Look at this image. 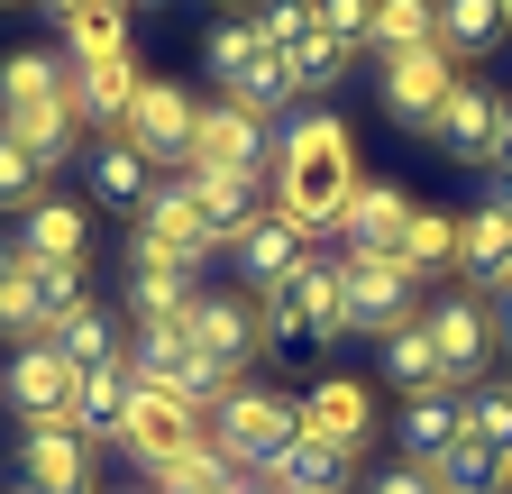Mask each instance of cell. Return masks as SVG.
Instances as JSON below:
<instances>
[{
    "instance_id": "37",
    "label": "cell",
    "mask_w": 512,
    "mask_h": 494,
    "mask_svg": "<svg viewBox=\"0 0 512 494\" xmlns=\"http://www.w3.org/2000/svg\"><path fill=\"white\" fill-rule=\"evenodd\" d=\"M467 430H476L485 449L512 458V385H476V394H467Z\"/></svg>"
},
{
    "instance_id": "34",
    "label": "cell",
    "mask_w": 512,
    "mask_h": 494,
    "mask_svg": "<svg viewBox=\"0 0 512 494\" xmlns=\"http://www.w3.org/2000/svg\"><path fill=\"white\" fill-rule=\"evenodd\" d=\"M247 19H256V37H266L275 55H293L302 37H320V10H311V0H256Z\"/></svg>"
},
{
    "instance_id": "43",
    "label": "cell",
    "mask_w": 512,
    "mask_h": 494,
    "mask_svg": "<svg viewBox=\"0 0 512 494\" xmlns=\"http://www.w3.org/2000/svg\"><path fill=\"white\" fill-rule=\"evenodd\" d=\"M19 275V238H0V284H10Z\"/></svg>"
},
{
    "instance_id": "26",
    "label": "cell",
    "mask_w": 512,
    "mask_h": 494,
    "mask_svg": "<svg viewBox=\"0 0 512 494\" xmlns=\"http://www.w3.org/2000/svg\"><path fill=\"white\" fill-rule=\"evenodd\" d=\"M192 183V202H202V220H211V238L229 247L238 229H256L266 211H256V193H266V174H183Z\"/></svg>"
},
{
    "instance_id": "19",
    "label": "cell",
    "mask_w": 512,
    "mask_h": 494,
    "mask_svg": "<svg viewBox=\"0 0 512 494\" xmlns=\"http://www.w3.org/2000/svg\"><path fill=\"white\" fill-rule=\"evenodd\" d=\"M229 257H238L247 293H275V284H293V275H302V257H311V238H302V229H284V220L266 211L256 229H238V238H229Z\"/></svg>"
},
{
    "instance_id": "36",
    "label": "cell",
    "mask_w": 512,
    "mask_h": 494,
    "mask_svg": "<svg viewBox=\"0 0 512 494\" xmlns=\"http://www.w3.org/2000/svg\"><path fill=\"white\" fill-rule=\"evenodd\" d=\"M37 193H46V165H37L10 129H0V211H28Z\"/></svg>"
},
{
    "instance_id": "4",
    "label": "cell",
    "mask_w": 512,
    "mask_h": 494,
    "mask_svg": "<svg viewBox=\"0 0 512 494\" xmlns=\"http://www.w3.org/2000/svg\"><path fill=\"white\" fill-rule=\"evenodd\" d=\"M293 430H302V403H284V394H266V385H229V394L211 403V449H220L229 467H275Z\"/></svg>"
},
{
    "instance_id": "17",
    "label": "cell",
    "mask_w": 512,
    "mask_h": 494,
    "mask_svg": "<svg viewBox=\"0 0 512 494\" xmlns=\"http://www.w3.org/2000/svg\"><path fill=\"white\" fill-rule=\"evenodd\" d=\"M128 403H138V366H128V357L83 366V385H74V430H83L92 449H119V421H128Z\"/></svg>"
},
{
    "instance_id": "32",
    "label": "cell",
    "mask_w": 512,
    "mask_h": 494,
    "mask_svg": "<svg viewBox=\"0 0 512 494\" xmlns=\"http://www.w3.org/2000/svg\"><path fill=\"white\" fill-rule=\"evenodd\" d=\"M384 376H394L403 394H430V385H448V376H439V348H430V330H421V321L384 330Z\"/></svg>"
},
{
    "instance_id": "31",
    "label": "cell",
    "mask_w": 512,
    "mask_h": 494,
    "mask_svg": "<svg viewBox=\"0 0 512 494\" xmlns=\"http://www.w3.org/2000/svg\"><path fill=\"white\" fill-rule=\"evenodd\" d=\"M503 37V0H439V46L448 55H494Z\"/></svg>"
},
{
    "instance_id": "18",
    "label": "cell",
    "mask_w": 512,
    "mask_h": 494,
    "mask_svg": "<svg viewBox=\"0 0 512 494\" xmlns=\"http://www.w3.org/2000/svg\"><path fill=\"white\" fill-rule=\"evenodd\" d=\"M348 467H357V449L320 440V430H293L284 458L266 467V485H275V494H348Z\"/></svg>"
},
{
    "instance_id": "23",
    "label": "cell",
    "mask_w": 512,
    "mask_h": 494,
    "mask_svg": "<svg viewBox=\"0 0 512 494\" xmlns=\"http://www.w3.org/2000/svg\"><path fill=\"white\" fill-rule=\"evenodd\" d=\"M302 430H320V440H339V449H366V430H375V394L357 376H320L302 394Z\"/></svg>"
},
{
    "instance_id": "42",
    "label": "cell",
    "mask_w": 512,
    "mask_h": 494,
    "mask_svg": "<svg viewBox=\"0 0 512 494\" xmlns=\"http://www.w3.org/2000/svg\"><path fill=\"white\" fill-rule=\"evenodd\" d=\"M494 165H503V183H512V101H503V129H494Z\"/></svg>"
},
{
    "instance_id": "29",
    "label": "cell",
    "mask_w": 512,
    "mask_h": 494,
    "mask_svg": "<svg viewBox=\"0 0 512 494\" xmlns=\"http://www.w3.org/2000/svg\"><path fill=\"white\" fill-rule=\"evenodd\" d=\"M430 476H439V494H503V476H512V458H503V449H485V440H476V430H467V440H458V449H448V458H439Z\"/></svg>"
},
{
    "instance_id": "25",
    "label": "cell",
    "mask_w": 512,
    "mask_h": 494,
    "mask_svg": "<svg viewBox=\"0 0 512 494\" xmlns=\"http://www.w3.org/2000/svg\"><path fill=\"white\" fill-rule=\"evenodd\" d=\"M92 202H110V211L138 220V211L156 202V165L128 147V138H101V147H92Z\"/></svg>"
},
{
    "instance_id": "7",
    "label": "cell",
    "mask_w": 512,
    "mask_h": 494,
    "mask_svg": "<svg viewBox=\"0 0 512 494\" xmlns=\"http://www.w3.org/2000/svg\"><path fill=\"white\" fill-rule=\"evenodd\" d=\"M430 348H439V376L448 385H476L485 376V357H494V312H485V293H439L430 312H421Z\"/></svg>"
},
{
    "instance_id": "1",
    "label": "cell",
    "mask_w": 512,
    "mask_h": 494,
    "mask_svg": "<svg viewBox=\"0 0 512 494\" xmlns=\"http://www.w3.org/2000/svg\"><path fill=\"white\" fill-rule=\"evenodd\" d=\"M357 202V138H348V119L330 110H311L293 119V129H275V165H266V211L302 238H330Z\"/></svg>"
},
{
    "instance_id": "22",
    "label": "cell",
    "mask_w": 512,
    "mask_h": 494,
    "mask_svg": "<svg viewBox=\"0 0 512 494\" xmlns=\"http://www.w3.org/2000/svg\"><path fill=\"white\" fill-rule=\"evenodd\" d=\"M183 302H192V266H174L165 247H147V238H128V312H138V330L174 321Z\"/></svg>"
},
{
    "instance_id": "41",
    "label": "cell",
    "mask_w": 512,
    "mask_h": 494,
    "mask_svg": "<svg viewBox=\"0 0 512 494\" xmlns=\"http://www.w3.org/2000/svg\"><path fill=\"white\" fill-rule=\"evenodd\" d=\"M55 10V28H74V19H92V10H119V0H46Z\"/></svg>"
},
{
    "instance_id": "46",
    "label": "cell",
    "mask_w": 512,
    "mask_h": 494,
    "mask_svg": "<svg viewBox=\"0 0 512 494\" xmlns=\"http://www.w3.org/2000/svg\"><path fill=\"white\" fill-rule=\"evenodd\" d=\"M0 10H19V0H0Z\"/></svg>"
},
{
    "instance_id": "2",
    "label": "cell",
    "mask_w": 512,
    "mask_h": 494,
    "mask_svg": "<svg viewBox=\"0 0 512 494\" xmlns=\"http://www.w3.org/2000/svg\"><path fill=\"white\" fill-rule=\"evenodd\" d=\"M0 129H10L46 174L64 165L83 110H74V65H64L55 46H10V55H0Z\"/></svg>"
},
{
    "instance_id": "30",
    "label": "cell",
    "mask_w": 512,
    "mask_h": 494,
    "mask_svg": "<svg viewBox=\"0 0 512 494\" xmlns=\"http://www.w3.org/2000/svg\"><path fill=\"white\" fill-rule=\"evenodd\" d=\"M439 266H458V220L412 202V229H403V275H412V284H430Z\"/></svg>"
},
{
    "instance_id": "44",
    "label": "cell",
    "mask_w": 512,
    "mask_h": 494,
    "mask_svg": "<svg viewBox=\"0 0 512 494\" xmlns=\"http://www.w3.org/2000/svg\"><path fill=\"white\" fill-rule=\"evenodd\" d=\"M229 494H275V485H247V476H229Z\"/></svg>"
},
{
    "instance_id": "9",
    "label": "cell",
    "mask_w": 512,
    "mask_h": 494,
    "mask_svg": "<svg viewBox=\"0 0 512 494\" xmlns=\"http://www.w3.org/2000/svg\"><path fill=\"white\" fill-rule=\"evenodd\" d=\"M192 129H202V101H192L183 83H147L119 138L138 147L147 165H192Z\"/></svg>"
},
{
    "instance_id": "38",
    "label": "cell",
    "mask_w": 512,
    "mask_h": 494,
    "mask_svg": "<svg viewBox=\"0 0 512 494\" xmlns=\"http://www.w3.org/2000/svg\"><path fill=\"white\" fill-rule=\"evenodd\" d=\"M311 10H320V37H330V46L366 55V28H375V0H311Z\"/></svg>"
},
{
    "instance_id": "27",
    "label": "cell",
    "mask_w": 512,
    "mask_h": 494,
    "mask_svg": "<svg viewBox=\"0 0 512 494\" xmlns=\"http://www.w3.org/2000/svg\"><path fill=\"white\" fill-rule=\"evenodd\" d=\"M366 46L375 55H421V46H439V0H375Z\"/></svg>"
},
{
    "instance_id": "21",
    "label": "cell",
    "mask_w": 512,
    "mask_h": 494,
    "mask_svg": "<svg viewBox=\"0 0 512 494\" xmlns=\"http://www.w3.org/2000/svg\"><path fill=\"white\" fill-rule=\"evenodd\" d=\"M494 129H503V92H485V83H458L430 138H439L448 156H458V165H494Z\"/></svg>"
},
{
    "instance_id": "24",
    "label": "cell",
    "mask_w": 512,
    "mask_h": 494,
    "mask_svg": "<svg viewBox=\"0 0 512 494\" xmlns=\"http://www.w3.org/2000/svg\"><path fill=\"white\" fill-rule=\"evenodd\" d=\"M394 430H403V449H412V467H439L448 449L467 440V403L448 394V385H430V394H412V403H403V421H394Z\"/></svg>"
},
{
    "instance_id": "13",
    "label": "cell",
    "mask_w": 512,
    "mask_h": 494,
    "mask_svg": "<svg viewBox=\"0 0 512 494\" xmlns=\"http://www.w3.org/2000/svg\"><path fill=\"white\" fill-rule=\"evenodd\" d=\"M458 275L476 293L512 284V183H494V193L476 202V220H458Z\"/></svg>"
},
{
    "instance_id": "35",
    "label": "cell",
    "mask_w": 512,
    "mask_h": 494,
    "mask_svg": "<svg viewBox=\"0 0 512 494\" xmlns=\"http://www.w3.org/2000/svg\"><path fill=\"white\" fill-rule=\"evenodd\" d=\"M64 46H74V65H110V55H128V10H92L64 28Z\"/></svg>"
},
{
    "instance_id": "15",
    "label": "cell",
    "mask_w": 512,
    "mask_h": 494,
    "mask_svg": "<svg viewBox=\"0 0 512 494\" xmlns=\"http://www.w3.org/2000/svg\"><path fill=\"white\" fill-rule=\"evenodd\" d=\"M348 312H357V330H403V321H421V284L394 257H348Z\"/></svg>"
},
{
    "instance_id": "16",
    "label": "cell",
    "mask_w": 512,
    "mask_h": 494,
    "mask_svg": "<svg viewBox=\"0 0 512 494\" xmlns=\"http://www.w3.org/2000/svg\"><path fill=\"white\" fill-rule=\"evenodd\" d=\"M403 229H412V193H403V183H357V202L339 220L348 257H394L403 266Z\"/></svg>"
},
{
    "instance_id": "12",
    "label": "cell",
    "mask_w": 512,
    "mask_h": 494,
    "mask_svg": "<svg viewBox=\"0 0 512 494\" xmlns=\"http://www.w3.org/2000/svg\"><path fill=\"white\" fill-rule=\"evenodd\" d=\"M128 238L165 247L174 266H202L211 247H220V238H211V220H202V202H192V183H183V174H174V183H156V202L138 211V229H128Z\"/></svg>"
},
{
    "instance_id": "28",
    "label": "cell",
    "mask_w": 512,
    "mask_h": 494,
    "mask_svg": "<svg viewBox=\"0 0 512 494\" xmlns=\"http://www.w3.org/2000/svg\"><path fill=\"white\" fill-rule=\"evenodd\" d=\"M46 348H64L74 366H110V357H128V339H119V321L101 312V302H83V312H64Z\"/></svg>"
},
{
    "instance_id": "11",
    "label": "cell",
    "mask_w": 512,
    "mask_h": 494,
    "mask_svg": "<svg viewBox=\"0 0 512 494\" xmlns=\"http://www.w3.org/2000/svg\"><path fill=\"white\" fill-rule=\"evenodd\" d=\"M19 494H101V476H92V440L83 430H28L19 440Z\"/></svg>"
},
{
    "instance_id": "48",
    "label": "cell",
    "mask_w": 512,
    "mask_h": 494,
    "mask_svg": "<svg viewBox=\"0 0 512 494\" xmlns=\"http://www.w3.org/2000/svg\"><path fill=\"white\" fill-rule=\"evenodd\" d=\"M503 494H512V476H503Z\"/></svg>"
},
{
    "instance_id": "14",
    "label": "cell",
    "mask_w": 512,
    "mask_h": 494,
    "mask_svg": "<svg viewBox=\"0 0 512 494\" xmlns=\"http://www.w3.org/2000/svg\"><path fill=\"white\" fill-rule=\"evenodd\" d=\"M19 257H28V266H83V257H92L83 202H74V193H37V202L19 211Z\"/></svg>"
},
{
    "instance_id": "47",
    "label": "cell",
    "mask_w": 512,
    "mask_h": 494,
    "mask_svg": "<svg viewBox=\"0 0 512 494\" xmlns=\"http://www.w3.org/2000/svg\"><path fill=\"white\" fill-rule=\"evenodd\" d=\"M503 19H512V0H503Z\"/></svg>"
},
{
    "instance_id": "20",
    "label": "cell",
    "mask_w": 512,
    "mask_h": 494,
    "mask_svg": "<svg viewBox=\"0 0 512 494\" xmlns=\"http://www.w3.org/2000/svg\"><path fill=\"white\" fill-rule=\"evenodd\" d=\"M147 74H138V55H110V65H74V110H83V129H128V110H138Z\"/></svg>"
},
{
    "instance_id": "33",
    "label": "cell",
    "mask_w": 512,
    "mask_h": 494,
    "mask_svg": "<svg viewBox=\"0 0 512 494\" xmlns=\"http://www.w3.org/2000/svg\"><path fill=\"white\" fill-rule=\"evenodd\" d=\"M284 83H293V101L339 92V83H348V46H330V37H302V46L284 55Z\"/></svg>"
},
{
    "instance_id": "3",
    "label": "cell",
    "mask_w": 512,
    "mask_h": 494,
    "mask_svg": "<svg viewBox=\"0 0 512 494\" xmlns=\"http://www.w3.org/2000/svg\"><path fill=\"white\" fill-rule=\"evenodd\" d=\"M202 440H211V412L183 403V394H165V385H138V403H128V421H119V449H128V467H138L147 485L174 458H192Z\"/></svg>"
},
{
    "instance_id": "10",
    "label": "cell",
    "mask_w": 512,
    "mask_h": 494,
    "mask_svg": "<svg viewBox=\"0 0 512 494\" xmlns=\"http://www.w3.org/2000/svg\"><path fill=\"white\" fill-rule=\"evenodd\" d=\"M192 339H202L211 376L238 385V366L266 357V339H256V293H192Z\"/></svg>"
},
{
    "instance_id": "8",
    "label": "cell",
    "mask_w": 512,
    "mask_h": 494,
    "mask_svg": "<svg viewBox=\"0 0 512 494\" xmlns=\"http://www.w3.org/2000/svg\"><path fill=\"white\" fill-rule=\"evenodd\" d=\"M74 385H83V366L74 357H64V348H19V366H10V385H0V394H10V412L28 421V430H74Z\"/></svg>"
},
{
    "instance_id": "45",
    "label": "cell",
    "mask_w": 512,
    "mask_h": 494,
    "mask_svg": "<svg viewBox=\"0 0 512 494\" xmlns=\"http://www.w3.org/2000/svg\"><path fill=\"white\" fill-rule=\"evenodd\" d=\"M119 10H156V0H119Z\"/></svg>"
},
{
    "instance_id": "40",
    "label": "cell",
    "mask_w": 512,
    "mask_h": 494,
    "mask_svg": "<svg viewBox=\"0 0 512 494\" xmlns=\"http://www.w3.org/2000/svg\"><path fill=\"white\" fill-rule=\"evenodd\" d=\"M485 312H494V348H512V284L485 293Z\"/></svg>"
},
{
    "instance_id": "5",
    "label": "cell",
    "mask_w": 512,
    "mask_h": 494,
    "mask_svg": "<svg viewBox=\"0 0 512 494\" xmlns=\"http://www.w3.org/2000/svg\"><path fill=\"white\" fill-rule=\"evenodd\" d=\"M275 165V119H256L238 101H202V129H192V165L183 174H266Z\"/></svg>"
},
{
    "instance_id": "39",
    "label": "cell",
    "mask_w": 512,
    "mask_h": 494,
    "mask_svg": "<svg viewBox=\"0 0 512 494\" xmlns=\"http://www.w3.org/2000/svg\"><path fill=\"white\" fill-rule=\"evenodd\" d=\"M366 494H439V476L403 458V467H384V476H366Z\"/></svg>"
},
{
    "instance_id": "6",
    "label": "cell",
    "mask_w": 512,
    "mask_h": 494,
    "mask_svg": "<svg viewBox=\"0 0 512 494\" xmlns=\"http://www.w3.org/2000/svg\"><path fill=\"white\" fill-rule=\"evenodd\" d=\"M384 110L403 119L412 138H430L439 129V110H448V92H458V55L448 46H421V55H384Z\"/></svg>"
}]
</instances>
